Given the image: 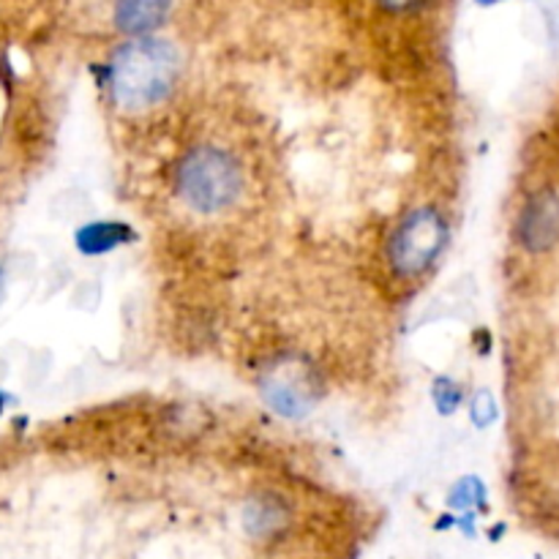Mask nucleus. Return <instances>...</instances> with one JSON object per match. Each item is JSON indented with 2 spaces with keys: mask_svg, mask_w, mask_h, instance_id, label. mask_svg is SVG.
Listing matches in <instances>:
<instances>
[{
  "mask_svg": "<svg viewBox=\"0 0 559 559\" xmlns=\"http://www.w3.org/2000/svg\"><path fill=\"white\" fill-rule=\"evenodd\" d=\"M178 71L180 55L173 44L151 36L131 38L109 60V93L118 107L140 112L173 93Z\"/></svg>",
  "mask_w": 559,
  "mask_h": 559,
  "instance_id": "obj_1",
  "label": "nucleus"
},
{
  "mask_svg": "<svg viewBox=\"0 0 559 559\" xmlns=\"http://www.w3.org/2000/svg\"><path fill=\"white\" fill-rule=\"evenodd\" d=\"M240 167L222 147H194L186 153L175 169L178 197L202 216H213L233 207L240 197Z\"/></svg>",
  "mask_w": 559,
  "mask_h": 559,
  "instance_id": "obj_2",
  "label": "nucleus"
},
{
  "mask_svg": "<svg viewBox=\"0 0 559 559\" xmlns=\"http://www.w3.org/2000/svg\"><path fill=\"white\" fill-rule=\"evenodd\" d=\"M448 246V222L435 207H418L396 224L388 243L391 267L404 278L429 271Z\"/></svg>",
  "mask_w": 559,
  "mask_h": 559,
  "instance_id": "obj_3",
  "label": "nucleus"
},
{
  "mask_svg": "<svg viewBox=\"0 0 559 559\" xmlns=\"http://www.w3.org/2000/svg\"><path fill=\"white\" fill-rule=\"evenodd\" d=\"M260 393L273 413L284 418H304L320 402V377L304 358H278L260 377Z\"/></svg>",
  "mask_w": 559,
  "mask_h": 559,
  "instance_id": "obj_4",
  "label": "nucleus"
},
{
  "mask_svg": "<svg viewBox=\"0 0 559 559\" xmlns=\"http://www.w3.org/2000/svg\"><path fill=\"white\" fill-rule=\"evenodd\" d=\"M516 238L530 254H546L559 243V194L546 189L530 197L519 213Z\"/></svg>",
  "mask_w": 559,
  "mask_h": 559,
  "instance_id": "obj_5",
  "label": "nucleus"
},
{
  "mask_svg": "<svg viewBox=\"0 0 559 559\" xmlns=\"http://www.w3.org/2000/svg\"><path fill=\"white\" fill-rule=\"evenodd\" d=\"M173 0H115V25L120 33L145 38L167 22Z\"/></svg>",
  "mask_w": 559,
  "mask_h": 559,
  "instance_id": "obj_6",
  "label": "nucleus"
},
{
  "mask_svg": "<svg viewBox=\"0 0 559 559\" xmlns=\"http://www.w3.org/2000/svg\"><path fill=\"white\" fill-rule=\"evenodd\" d=\"M134 229L123 222H91L76 229V249L87 257H102L115 251L118 246L129 243Z\"/></svg>",
  "mask_w": 559,
  "mask_h": 559,
  "instance_id": "obj_7",
  "label": "nucleus"
},
{
  "mask_svg": "<svg viewBox=\"0 0 559 559\" xmlns=\"http://www.w3.org/2000/svg\"><path fill=\"white\" fill-rule=\"evenodd\" d=\"M486 486L484 480L475 478V475H467V478L459 480L456 486L448 495V506L456 508V511H473V508L486 506Z\"/></svg>",
  "mask_w": 559,
  "mask_h": 559,
  "instance_id": "obj_8",
  "label": "nucleus"
},
{
  "mask_svg": "<svg viewBox=\"0 0 559 559\" xmlns=\"http://www.w3.org/2000/svg\"><path fill=\"white\" fill-rule=\"evenodd\" d=\"M278 522H282V511H278V506H273L267 500L251 502V508L246 511V527L254 535L273 533L278 527Z\"/></svg>",
  "mask_w": 559,
  "mask_h": 559,
  "instance_id": "obj_9",
  "label": "nucleus"
},
{
  "mask_svg": "<svg viewBox=\"0 0 559 559\" xmlns=\"http://www.w3.org/2000/svg\"><path fill=\"white\" fill-rule=\"evenodd\" d=\"M431 399H435V407L445 418L462 407V391H459V385L451 377H437L435 385H431Z\"/></svg>",
  "mask_w": 559,
  "mask_h": 559,
  "instance_id": "obj_10",
  "label": "nucleus"
},
{
  "mask_svg": "<svg viewBox=\"0 0 559 559\" xmlns=\"http://www.w3.org/2000/svg\"><path fill=\"white\" fill-rule=\"evenodd\" d=\"M469 418H473V424L478 426V429H489V426L495 424L497 402L489 391H480L478 396L473 399V404H469Z\"/></svg>",
  "mask_w": 559,
  "mask_h": 559,
  "instance_id": "obj_11",
  "label": "nucleus"
},
{
  "mask_svg": "<svg viewBox=\"0 0 559 559\" xmlns=\"http://www.w3.org/2000/svg\"><path fill=\"white\" fill-rule=\"evenodd\" d=\"M382 3L393 11H404V9H413V5H418L420 0H382Z\"/></svg>",
  "mask_w": 559,
  "mask_h": 559,
  "instance_id": "obj_12",
  "label": "nucleus"
},
{
  "mask_svg": "<svg viewBox=\"0 0 559 559\" xmlns=\"http://www.w3.org/2000/svg\"><path fill=\"white\" fill-rule=\"evenodd\" d=\"M475 3H480V5H497V3H506V0H475Z\"/></svg>",
  "mask_w": 559,
  "mask_h": 559,
  "instance_id": "obj_13",
  "label": "nucleus"
}]
</instances>
